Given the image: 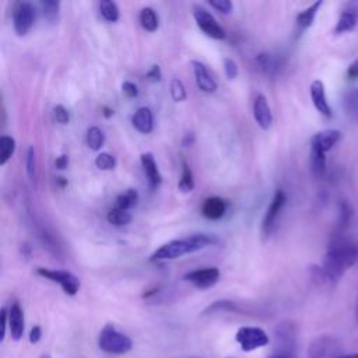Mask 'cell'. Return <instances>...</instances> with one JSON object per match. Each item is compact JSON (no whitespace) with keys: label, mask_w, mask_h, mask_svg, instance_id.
<instances>
[{"label":"cell","mask_w":358,"mask_h":358,"mask_svg":"<svg viewBox=\"0 0 358 358\" xmlns=\"http://www.w3.org/2000/svg\"><path fill=\"white\" fill-rule=\"evenodd\" d=\"M287 203V196L285 193L278 189L275 190L267 210H266V214L263 217V222H262V232L263 235L266 236H270L271 232L274 231V227H275V222H277V218L280 215V213L282 211L284 206Z\"/></svg>","instance_id":"9"},{"label":"cell","mask_w":358,"mask_h":358,"mask_svg":"<svg viewBox=\"0 0 358 358\" xmlns=\"http://www.w3.org/2000/svg\"><path fill=\"white\" fill-rule=\"evenodd\" d=\"M183 280L193 284L196 288L207 289L215 285L220 280V270L217 267H203L187 271L183 274Z\"/></svg>","instance_id":"10"},{"label":"cell","mask_w":358,"mask_h":358,"mask_svg":"<svg viewBox=\"0 0 358 358\" xmlns=\"http://www.w3.org/2000/svg\"><path fill=\"white\" fill-rule=\"evenodd\" d=\"M256 63L259 66V69L270 77H274L280 73V70L284 66V62L281 57H278L277 55H271V53H260L256 57Z\"/></svg>","instance_id":"20"},{"label":"cell","mask_w":358,"mask_h":358,"mask_svg":"<svg viewBox=\"0 0 358 358\" xmlns=\"http://www.w3.org/2000/svg\"><path fill=\"white\" fill-rule=\"evenodd\" d=\"M95 166L101 171H112L116 166V158L109 152H101L95 157Z\"/></svg>","instance_id":"35"},{"label":"cell","mask_w":358,"mask_h":358,"mask_svg":"<svg viewBox=\"0 0 358 358\" xmlns=\"http://www.w3.org/2000/svg\"><path fill=\"white\" fill-rule=\"evenodd\" d=\"M131 123L137 131H140L143 134L151 133L152 127H154V119H152L151 109L147 106L138 108L131 117Z\"/></svg>","instance_id":"21"},{"label":"cell","mask_w":358,"mask_h":358,"mask_svg":"<svg viewBox=\"0 0 358 358\" xmlns=\"http://www.w3.org/2000/svg\"><path fill=\"white\" fill-rule=\"evenodd\" d=\"M358 25V1H347L338 15L334 27V34L341 35L351 32Z\"/></svg>","instance_id":"11"},{"label":"cell","mask_w":358,"mask_h":358,"mask_svg":"<svg viewBox=\"0 0 358 358\" xmlns=\"http://www.w3.org/2000/svg\"><path fill=\"white\" fill-rule=\"evenodd\" d=\"M150 80H152V81H161V69H159V66L158 64H154L148 71H147V74H145Z\"/></svg>","instance_id":"44"},{"label":"cell","mask_w":358,"mask_h":358,"mask_svg":"<svg viewBox=\"0 0 358 358\" xmlns=\"http://www.w3.org/2000/svg\"><path fill=\"white\" fill-rule=\"evenodd\" d=\"M235 341L239 344L242 351L252 352L257 348L268 345L270 338L262 327L242 326L238 329V331L235 334Z\"/></svg>","instance_id":"4"},{"label":"cell","mask_w":358,"mask_h":358,"mask_svg":"<svg viewBox=\"0 0 358 358\" xmlns=\"http://www.w3.org/2000/svg\"><path fill=\"white\" fill-rule=\"evenodd\" d=\"M341 138V131L337 129H326L315 133L310 137V147L319 148L323 152L330 151Z\"/></svg>","instance_id":"17"},{"label":"cell","mask_w":358,"mask_h":358,"mask_svg":"<svg viewBox=\"0 0 358 358\" xmlns=\"http://www.w3.org/2000/svg\"><path fill=\"white\" fill-rule=\"evenodd\" d=\"M36 274L49 281L57 282L62 287V289L70 296L76 295L81 285L78 277H76L73 273L66 271V270H50V268H45V267H38Z\"/></svg>","instance_id":"5"},{"label":"cell","mask_w":358,"mask_h":358,"mask_svg":"<svg viewBox=\"0 0 358 358\" xmlns=\"http://www.w3.org/2000/svg\"><path fill=\"white\" fill-rule=\"evenodd\" d=\"M55 165H56V168L57 169H66L67 168V165H69V157L67 155H59L57 158H56V161H55Z\"/></svg>","instance_id":"46"},{"label":"cell","mask_w":358,"mask_h":358,"mask_svg":"<svg viewBox=\"0 0 358 358\" xmlns=\"http://www.w3.org/2000/svg\"><path fill=\"white\" fill-rule=\"evenodd\" d=\"M15 151V140L11 136L3 134L0 137V165H6Z\"/></svg>","instance_id":"27"},{"label":"cell","mask_w":358,"mask_h":358,"mask_svg":"<svg viewBox=\"0 0 358 358\" xmlns=\"http://www.w3.org/2000/svg\"><path fill=\"white\" fill-rule=\"evenodd\" d=\"M25 330V319H24V310L21 305L14 301L8 308V331L14 341H20L24 336Z\"/></svg>","instance_id":"13"},{"label":"cell","mask_w":358,"mask_h":358,"mask_svg":"<svg viewBox=\"0 0 358 358\" xmlns=\"http://www.w3.org/2000/svg\"><path fill=\"white\" fill-rule=\"evenodd\" d=\"M87 145L92 150V151H98L102 148V145L105 144V134L103 131L96 127V126H92L87 130Z\"/></svg>","instance_id":"30"},{"label":"cell","mask_w":358,"mask_h":358,"mask_svg":"<svg viewBox=\"0 0 358 358\" xmlns=\"http://www.w3.org/2000/svg\"><path fill=\"white\" fill-rule=\"evenodd\" d=\"M309 95H310V99H312V103L313 106L316 108V110L324 116V117H331V108L327 102V96H326V88H324V84L320 81V80H313L310 83V87H309Z\"/></svg>","instance_id":"12"},{"label":"cell","mask_w":358,"mask_h":358,"mask_svg":"<svg viewBox=\"0 0 358 358\" xmlns=\"http://www.w3.org/2000/svg\"><path fill=\"white\" fill-rule=\"evenodd\" d=\"M253 117H255V122L257 123V126L263 130H268L271 123H273V113H271V109L268 106L267 98L262 94H259L255 98Z\"/></svg>","instance_id":"16"},{"label":"cell","mask_w":358,"mask_h":358,"mask_svg":"<svg viewBox=\"0 0 358 358\" xmlns=\"http://www.w3.org/2000/svg\"><path fill=\"white\" fill-rule=\"evenodd\" d=\"M122 91H123V94H124L126 96H129V98H136V96L138 95V88H137V85H136L134 83H131V81H124V83L122 84Z\"/></svg>","instance_id":"41"},{"label":"cell","mask_w":358,"mask_h":358,"mask_svg":"<svg viewBox=\"0 0 358 358\" xmlns=\"http://www.w3.org/2000/svg\"><path fill=\"white\" fill-rule=\"evenodd\" d=\"M43 17L49 22H55L59 18V11H60V1L57 0H42L39 3Z\"/></svg>","instance_id":"33"},{"label":"cell","mask_w":358,"mask_h":358,"mask_svg":"<svg viewBox=\"0 0 358 358\" xmlns=\"http://www.w3.org/2000/svg\"><path fill=\"white\" fill-rule=\"evenodd\" d=\"M99 11H101V15L105 21L108 22H115L119 20V7L115 1H110V0H102L99 3Z\"/></svg>","instance_id":"32"},{"label":"cell","mask_w":358,"mask_h":358,"mask_svg":"<svg viewBox=\"0 0 358 358\" xmlns=\"http://www.w3.org/2000/svg\"><path fill=\"white\" fill-rule=\"evenodd\" d=\"M25 166H27V175H28V178H29L32 182H35V180H36V157H35V150H34V147H28V150H27Z\"/></svg>","instance_id":"37"},{"label":"cell","mask_w":358,"mask_h":358,"mask_svg":"<svg viewBox=\"0 0 358 358\" xmlns=\"http://www.w3.org/2000/svg\"><path fill=\"white\" fill-rule=\"evenodd\" d=\"M218 239L214 235L208 234H193L183 239H173L171 242L164 243L159 246L151 256V262H162V260H173L178 257H182L187 253L197 252L203 248H207L210 245L217 243Z\"/></svg>","instance_id":"2"},{"label":"cell","mask_w":358,"mask_h":358,"mask_svg":"<svg viewBox=\"0 0 358 358\" xmlns=\"http://www.w3.org/2000/svg\"><path fill=\"white\" fill-rule=\"evenodd\" d=\"M35 21V7L28 1H18L13 10V27L17 35L24 36Z\"/></svg>","instance_id":"6"},{"label":"cell","mask_w":358,"mask_h":358,"mask_svg":"<svg viewBox=\"0 0 358 358\" xmlns=\"http://www.w3.org/2000/svg\"><path fill=\"white\" fill-rule=\"evenodd\" d=\"M178 189L183 193H190L194 190V178H193V172L189 168V165L183 161L182 162V176L179 179L178 183Z\"/></svg>","instance_id":"31"},{"label":"cell","mask_w":358,"mask_h":358,"mask_svg":"<svg viewBox=\"0 0 358 358\" xmlns=\"http://www.w3.org/2000/svg\"><path fill=\"white\" fill-rule=\"evenodd\" d=\"M53 117L57 123L66 124L70 122V112L63 105H56L53 108Z\"/></svg>","instance_id":"38"},{"label":"cell","mask_w":358,"mask_h":358,"mask_svg":"<svg viewBox=\"0 0 358 358\" xmlns=\"http://www.w3.org/2000/svg\"><path fill=\"white\" fill-rule=\"evenodd\" d=\"M0 322H1V334H0V340L3 341L6 338V333H7V327H8V309L3 308L1 313H0Z\"/></svg>","instance_id":"42"},{"label":"cell","mask_w":358,"mask_h":358,"mask_svg":"<svg viewBox=\"0 0 358 358\" xmlns=\"http://www.w3.org/2000/svg\"><path fill=\"white\" fill-rule=\"evenodd\" d=\"M309 166L310 172L316 179H322L326 175L327 165H326V152H323L319 148L310 147V154H309Z\"/></svg>","instance_id":"22"},{"label":"cell","mask_w":358,"mask_h":358,"mask_svg":"<svg viewBox=\"0 0 358 358\" xmlns=\"http://www.w3.org/2000/svg\"><path fill=\"white\" fill-rule=\"evenodd\" d=\"M42 358H50V357H48V355H45V357H42Z\"/></svg>","instance_id":"50"},{"label":"cell","mask_w":358,"mask_h":358,"mask_svg":"<svg viewBox=\"0 0 358 358\" xmlns=\"http://www.w3.org/2000/svg\"><path fill=\"white\" fill-rule=\"evenodd\" d=\"M268 358H292V355L285 354V352H281V351H277V352L271 354Z\"/></svg>","instance_id":"47"},{"label":"cell","mask_w":358,"mask_h":358,"mask_svg":"<svg viewBox=\"0 0 358 358\" xmlns=\"http://www.w3.org/2000/svg\"><path fill=\"white\" fill-rule=\"evenodd\" d=\"M357 319H358V305H357Z\"/></svg>","instance_id":"49"},{"label":"cell","mask_w":358,"mask_h":358,"mask_svg":"<svg viewBox=\"0 0 358 358\" xmlns=\"http://www.w3.org/2000/svg\"><path fill=\"white\" fill-rule=\"evenodd\" d=\"M340 351L338 341L333 336L323 334L310 343L308 348V358H337Z\"/></svg>","instance_id":"8"},{"label":"cell","mask_w":358,"mask_h":358,"mask_svg":"<svg viewBox=\"0 0 358 358\" xmlns=\"http://www.w3.org/2000/svg\"><path fill=\"white\" fill-rule=\"evenodd\" d=\"M337 358H358V352H352V354H340Z\"/></svg>","instance_id":"48"},{"label":"cell","mask_w":358,"mask_h":358,"mask_svg":"<svg viewBox=\"0 0 358 358\" xmlns=\"http://www.w3.org/2000/svg\"><path fill=\"white\" fill-rule=\"evenodd\" d=\"M192 67H193L194 80H196L199 90H201L203 92H207V94L215 92L218 88V84L214 80V77L210 74L208 69L201 62H197V60L192 62Z\"/></svg>","instance_id":"15"},{"label":"cell","mask_w":358,"mask_h":358,"mask_svg":"<svg viewBox=\"0 0 358 358\" xmlns=\"http://www.w3.org/2000/svg\"><path fill=\"white\" fill-rule=\"evenodd\" d=\"M352 207L347 200L338 201V221H337V231L344 232L351 222L352 218Z\"/></svg>","instance_id":"26"},{"label":"cell","mask_w":358,"mask_h":358,"mask_svg":"<svg viewBox=\"0 0 358 358\" xmlns=\"http://www.w3.org/2000/svg\"><path fill=\"white\" fill-rule=\"evenodd\" d=\"M275 338L278 344H281L282 350L281 352L292 355L294 347H295V340H296V327L292 322H282L280 323L275 330Z\"/></svg>","instance_id":"14"},{"label":"cell","mask_w":358,"mask_h":358,"mask_svg":"<svg viewBox=\"0 0 358 358\" xmlns=\"http://www.w3.org/2000/svg\"><path fill=\"white\" fill-rule=\"evenodd\" d=\"M28 337H29V343H31V344L39 343V340L42 338V329H41V326H34V327L31 329Z\"/></svg>","instance_id":"43"},{"label":"cell","mask_w":358,"mask_h":358,"mask_svg":"<svg viewBox=\"0 0 358 358\" xmlns=\"http://www.w3.org/2000/svg\"><path fill=\"white\" fill-rule=\"evenodd\" d=\"M106 220H108L109 224H112L115 227H124V225L131 222V214L127 210H122V208L115 207V208L108 211Z\"/></svg>","instance_id":"28"},{"label":"cell","mask_w":358,"mask_h":358,"mask_svg":"<svg viewBox=\"0 0 358 358\" xmlns=\"http://www.w3.org/2000/svg\"><path fill=\"white\" fill-rule=\"evenodd\" d=\"M138 201V193L136 189H126L116 197V207L122 210H130Z\"/></svg>","instance_id":"29"},{"label":"cell","mask_w":358,"mask_h":358,"mask_svg":"<svg viewBox=\"0 0 358 358\" xmlns=\"http://www.w3.org/2000/svg\"><path fill=\"white\" fill-rule=\"evenodd\" d=\"M171 96L175 102H182L187 96L186 88L179 78H172V81H171Z\"/></svg>","instance_id":"36"},{"label":"cell","mask_w":358,"mask_h":358,"mask_svg":"<svg viewBox=\"0 0 358 358\" xmlns=\"http://www.w3.org/2000/svg\"><path fill=\"white\" fill-rule=\"evenodd\" d=\"M347 77H348L350 80H357V78H358V59L354 60V62L348 66V69H347Z\"/></svg>","instance_id":"45"},{"label":"cell","mask_w":358,"mask_h":358,"mask_svg":"<svg viewBox=\"0 0 358 358\" xmlns=\"http://www.w3.org/2000/svg\"><path fill=\"white\" fill-rule=\"evenodd\" d=\"M140 161H141V166H143V171L147 176L150 186L152 189H157L162 182V176H161L158 165L154 159V155L151 152H143L140 155Z\"/></svg>","instance_id":"19"},{"label":"cell","mask_w":358,"mask_h":358,"mask_svg":"<svg viewBox=\"0 0 358 358\" xmlns=\"http://www.w3.org/2000/svg\"><path fill=\"white\" fill-rule=\"evenodd\" d=\"M238 64L235 63V60H232L231 57H225L224 59V73H225V77L228 80H234L236 76H238Z\"/></svg>","instance_id":"39"},{"label":"cell","mask_w":358,"mask_h":358,"mask_svg":"<svg viewBox=\"0 0 358 358\" xmlns=\"http://www.w3.org/2000/svg\"><path fill=\"white\" fill-rule=\"evenodd\" d=\"M234 310H236V305L232 301L220 299V301H215L211 305H208L203 310V315H211V313H217V312H234Z\"/></svg>","instance_id":"34"},{"label":"cell","mask_w":358,"mask_h":358,"mask_svg":"<svg viewBox=\"0 0 358 358\" xmlns=\"http://www.w3.org/2000/svg\"><path fill=\"white\" fill-rule=\"evenodd\" d=\"M228 206V201L222 197H207L201 206V214L208 220H221L225 215Z\"/></svg>","instance_id":"18"},{"label":"cell","mask_w":358,"mask_h":358,"mask_svg":"<svg viewBox=\"0 0 358 358\" xmlns=\"http://www.w3.org/2000/svg\"><path fill=\"white\" fill-rule=\"evenodd\" d=\"M358 260V246L337 232L331 236L322 266H315L312 277L319 284H336L344 273Z\"/></svg>","instance_id":"1"},{"label":"cell","mask_w":358,"mask_h":358,"mask_svg":"<svg viewBox=\"0 0 358 358\" xmlns=\"http://www.w3.org/2000/svg\"><path fill=\"white\" fill-rule=\"evenodd\" d=\"M138 21H140V25L143 27V29H145L147 32H154L159 27L158 15H157L155 10L151 7L141 8V11L138 14Z\"/></svg>","instance_id":"24"},{"label":"cell","mask_w":358,"mask_h":358,"mask_svg":"<svg viewBox=\"0 0 358 358\" xmlns=\"http://www.w3.org/2000/svg\"><path fill=\"white\" fill-rule=\"evenodd\" d=\"M343 106L350 117L358 119V88H350L344 92Z\"/></svg>","instance_id":"25"},{"label":"cell","mask_w":358,"mask_h":358,"mask_svg":"<svg viewBox=\"0 0 358 358\" xmlns=\"http://www.w3.org/2000/svg\"><path fill=\"white\" fill-rule=\"evenodd\" d=\"M323 1H315L313 4H310L309 7H306L305 10H302L301 13L296 14V18H295V22H296V28L299 32H303L306 31L309 27H312L315 18H316V14L319 11V8L322 7Z\"/></svg>","instance_id":"23"},{"label":"cell","mask_w":358,"mask_h":358,"mask_svg":"<svg viewBox=\"0 0 358 358\" xmlns=\"http://www.w3.org/2000/svg\"><path fill=\"white\" fill-rule=\"evenodd\" d=\"M208 4L222 14H231L232 3L229 0H208Z\"/></svg>","instance_id":"40"},{"label":"cell","mask_w":358,"mask_h":358,"mask_svg":"<svg viewBox=\"0 0 358 358\" xmlns=\"http://www.w3.org/2000/svg\"><path fill=\"white\" fill-rule=\"evenodd\" d=\"M98 347L106 354L122 355L133 348V341L124 333H120L113 324H106L98 336Z\"/></svg>","instance_id":"3"},{"label":"cell","mask_w":358,"mask_h":358,"mask_svg":"<svg viewBox=\"0 0 358 358\" xmlns=\"http://www.w3.org/2000/svg\"><path fill=\"white\" fill-rule=\"evenodd\" d=\"M193 17L196 20L197 27L213 39H225V31L224 28L217 22V20L201 6H193Z\"/></svg>","instance_id":"7"}]
</instances>
